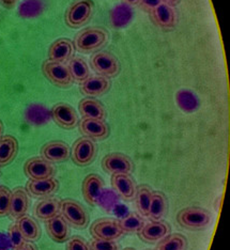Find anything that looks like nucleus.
I'll return each mask as SVG.
<instances>
[{
	"label": "nucleus",
	"instance_id": "b1692460",
	"mask_svg": "<svg viewBox=\"0 0 230 250\" xmlns=\"http://www.w3.org/2000/svg\"><path fill=\"white\" fill-rule=\"evenodd\" d=\"M19 152V143L13 136H2L0 138V167L7 166L14 161Z\"/></svg>",
	"mask_w": 230,
	"mask_h": 250
},
{
	"label": "nucleus",
	"instance_id": "4468645a",
	"mask_svg": "<svg viewBox=\"0 0 230 250\" xmlns=\"http://www.w3.org/2000/svg\"><path fill=\"white\" fill-rule=\"evenodd\" d=\"M74 43L70 39H58L48 48V60L66 63L74 57Z\"/></svg>",
	"mask_w": 230,
	"mask_h": 250
},
{
	"label": "nucleus",
	"instance_id": "f8f14e48",
	"mask_svg": "<svg viewBox=\"0 0 230 250\" xmlns=\"http://www.w3.org/2000/svg\"><path fill=\"white\" fill-rule=\"evenodd\" d=\"M51 117L57 125L65 129H72L78 124V116L75 109L69 104H56L51 109Z\"/></svg>",
	"mask_w": 230,
	"mask_h": 250
},
{
	"label": "nucleus",
	"instance_id": "2eb2a0df",
	"mask_svg": "<svg viewBox=\"0 0 230 250\" xmlns=\"http://www.w3.org/2000/svg\"><path fill=\"white\" fill-rule=\"evenodd\" d=\"M104 189L103 180L96 174H89L85 178L82 186V191L85 200L90 206H96Z\"/></svg>",
	"mask_w": 230,
	"mask_h": 250
},
{
	"label": "nucleus",
	"instance_id": "dca6fc26",
	"mask_svg": "<svg viewBox=\"0 0 230 250\" xmlns=\"http://www.w3.org/2000/svg\"><path fill=\"white\" fill-rule=\"evenodd\" d=\"M79 129L91 140H104L109 135V127L104 120L97 119H83L79 123Z\"/></svg>",
	"mask_w": 230,
	"mask_h": 250
},
{
	"label": "nucleus",
	"instance_id": "39448f33",
	"mask_svg": "<svg viewBox=\"0 0 230 250\" xmlns=\"http://www.w3.org/2000/svg\"><path fill=\"white\" fill-rule=\"evenodd\" d=\"M91 66L100 76L106 78L118 76L121 70V65L117 57L107 52H99L92 56Z\"/></svg>",
	"mask_w": 230,
	"mask_h": 250
},
{
	"label": "nucleus",
	"instance_id": "5701e85b",
	"mask_svg": "<svg viewBox=\"0 0 230 250\" xmlns=\"http://www.w3.org/2000/svg\"><path fill=\"white\" fill-rule=\"evenodd\" d=\"M78 109L84 119H97L104 120L106 117L105 108L99 101L91 98H86L79 102Z\"/></svg>",
	"mask_w": 230,
	"mask_h": 250
},
{
	"label": "nucleus",
	"instance_id": "f03ea898",
	"mask_svg": "<svg viewBox=\"0 0 230 250\" xmlns=\"http://www.w3.org/2000/svg\"><path fill=\"white\" fill-rule=\"evenodd\" d=\"M212 215L204 208L189 207L181 209L177 215V221L187 230H203L211 224Z\"/></svg>",
	"mask_w": 230,
	"mask_h": 250
},
{
	"label": "nucleus",
	"instance_id": "0eeeda50",
	"mask_svg": "<svg viewBox=\"0 0 230 250\" xmlns=\"http://www.w3.org/2000/svg\"><path fill=\"white\" fill-rule=\"evenodd\" d=\"M42 72L48 81L59 88H69L72 86L73 78L68 66L65 63L54 61H45L42 65Z\"/></svg>",
	"mask_w": 230,
	"mask_h": 250
},
{
	"label": "nucleus",
	"instance_id": "6ab92c4d",
	"mask_svg": "<svg viewBox=\"0 0 230 250\" xmlns=\"http://www.w3.org/2000/svg\"><path fill=\"white\" fill-rule=\"evenodd\" d=\"M170 232L169 226L163 221H151L145 224L140 230V237L147 243H155L163 240Z\"/></svg>",
	"mask_w": 230,
	"mask_h": 250
},
{
	"label": "nucleus",
	"instance_id": "c85d7f7f",
	"mask_svg": "<svg viewBox=\"0 0 230 250\" xmlns=\"http://www.w3.org/2000/svg\"><path fill=\"white\" fill-rule=\"evenodd\" d=\"M151 197H152V190L150 187H148L146 185H141L136 188V192H135L136 208L138 209V213H139V215L143 216V217H148Z\"/></svg>",
	"mask_w": 230,
	"mask_h": 250
},
{
	"label": "nucleus",
	"instance_id": "aec40b11",
	"mask_svg": "<svg viewBox=\"0 0 230 250\" xmlns=\"http://www.w3.org/2000/svg\"><path fill=\"white\" fill-rule=\"evenodd\" d=\"M112 186L125 200H131L135 197V182L125 173H114L112 175Z\"/></svg>",
	"mask_w": 230,
	"mask_h": 250
},
{
	"label": "nucleus",
	"instance_id": "7ed1b4c3",
	"mask_svg": "<svg viewBox=\"0 0 230 250\" xmlns=\"http://www.w3.org/2000/svg\"><path fill=\"white\" fill-rule=\"evenodd\" d=\"M94 12V3L92 0H75L67 9L65 20L67 25L77 29L90 21Z\"/></svg>",
	"mask_w": 230,
	"mask_h": 250
},
{
	"label": "nucleus",
	"instance_id": "4c0bfd02",
	"mask_svg": "<svg viewBox=\"0 0 230 250\" xmlns=\"http://www.w3.org/2000/svg\"><path fill=\"white\" fill-rule=\"evenodd\" d=\"M122 2L128 5H131V7H136V5H139L141 0H122Z\"/></svg>",
	"mask_w": 230,
	"mask_h": 250
},
{
	"label": "nucleus",
	"instance_id": "9d476101",
	"mask_svg": "<svg viewBox=\"0 0 230 250\" xmlns=\"http://www.w3.org/2000/svg\"><path fill=\"white\" fill-rule=\"evenodd\" d=\"M24 171L30 180H43L54 177L55 167L42 157H33L25 163Z\"/></svg>",
	"mask_w": 230,
	"mask_h": 250
},
{
	"label": "nucleus",
	"instance_id": "79ce46f5",
	"mask_svg": "<svg viewBox=\"0 0 230 250\" xmlns=\"http://www.w3.org/2000/svg\"><path fill=\"white\" fill-rule=\"evenodd\" d=\"M124 250H135V249H133V248H125Z\"/></svg>",
	"mask_w": 230,
	"mask_h": 250
},
{
	"label": "nucleus",
	"instance_id": "c9c22d12",
	"mask_svg": "<svg viewBox=\"0 0 230 250\" xmlns=\"http://www.w3.org/2000/svg\"><path fill=\"white\" fill-rule=\"evenodd\" d=\"M160 2H161L160 0H141V2L139 3L138 7L149 13L155 7V5H157Z\"/></svg>",
	"mask_w": 230,
	"mask_h": 250
},
{
	"label": "nucleus",
	"instance_id": "ddd939ff",
	"mask_svg": "<svg viewBox=\"0 0 230 250\" xmlns=\"http://www.w3.org/2000/svg\"><path fill=\"white\" fill-rule=\"evenodd\" d=\"M70 146L59 140L50 141L44 145L41 149V156L49 163H62L70 158Z\"/></svg>",
	"mask_w": 230,
	"mask_h": 250
},
{
	"label": "nucleus",
	"instance_id": "72a5a7b5",
	"mask_svg": "<svg viewBox=\"0 0 230 250\" xmlns=\"http://www.w3.org/2000/svg\"><path fill=\"white\" fill-rule=\"evenodd\" d=\"M90 250H118V244L115 241H106L94 238L90 243Z\"/></svg>",
	"mask_w": 230,
	"mask_h": 250
},
{
	"label": "nucleus",
	"instance_id": "cd10ccee",
	"mask_svg": "<svg viewBox=\"0 0 230 250\" xmlns=\"http://www.w3.org/2000/svg\"><path fill=\"white\" fill-rule=\"evenodd\" d=\"M68 69L71 73L74 82L82 83L90 76V71L88 64L80 57H73L68 63Z\"/></svg>",
	"mask_w": 230,
	"mask_h": 250
},
{
	"label": "nucleus",
	"instance_id": "bb28decb",
	"mask_svg": "<svg viewBox=\"0 0 230 250\" xmlns=\"http://www.w3.org/2000/svg\"><path fill=\"white\" fill-rule=\"evenodd\" d=\"M60 214V201L57 198H47L40 201L34 208V215L42 220H48Z\"/></svg>",
	"mask_w": 230,
	"mask_h": 250
},
{
	"label": "nucleus",
	"instance_id": "20e7f679",
	"mask_svg": "<svg viewBox=\"0 0 230 250\" xmlns=\"http://www.w3.org/2000/svg\"><path fill=\"white\" fill-rule=\"evenodd\" d=\"M60 212L63 218L75 229H84L87 227L89 217L86 209L80 203L72 199L60 201Z\"/></svg>",
	"mask_w": 230,
	"mask_h": 250
},
{
	"label": "nucleus",
	"instance_id": "f257e3e1",
	"mask_svg": "<svg viewBox=\"0 0 230 250\" xmlns=\"http://www.w3.org/2000/svg\"><path fill=\"white\" fill-rule=\"evenodd\" d=\"M108 38V32L103 28L89 27L77 33L74 39V45L79 53L90 54L104 47Z\"/></svg>",
	"mask_w": 230,
	"mask_h": 250
},
{
	"label": "nucleus",
	"instance_id": "a19ab883",
	"mask_svg": "<svg viewBox=\"0 0 230 250\" xmlns=\"http://www.w3.org/2000/svg\"><path fill=\"white\" fill-rule=\"evenodd\" d=\"M2 133H3V124H2L1 120H0V138L2 137Z\"/></svg>",
	"mask_w": 230,
	"mask_h": 250
},
{
	"label": "nucleus",
	"instance_id": "e433bc0d",
	"mask_svg": "<svg viewBox=\"0 0 230 250\" xmlns=\"http://www.w3.org/2000/svg\"><path fill=\"white\" fill-rule=\"evenodd\" d=\"M17 1H19V0H0V4H1L4 9L11 10L15 7Z\"/></svg>",
	"mask_w": 230,
	"mask_h": 250
},
{
	"label": "nucleus",
	"instance_id": "423d86ee",
	"mask_svg": "<svg viewBox=\"0 0 230 250\" xmlns=\"http://www.w3.org/2000/svg\"><path fill=\"white\" fill-rule=\"evenodd\" d=\"M153 24L164 31L174 30L178 24V15L174 7L160 2L149 12Z\"/></svg>",
	"mask_w": 230,
	"mask_h": 250
},
{
	"label": "nucleus",
	"instance_id": "58836bf2",
	"mask_svg": "<svg viewBox=\"0 0 230 250\" xmlns=\"http://www.w3.org/2000/svg\"><path fill=\"white\" fill-rule=\"evenodd\" d=\"M19 250H37V248H36V246L34 245H32L31 243H25L24 245H23Z\"/></svg>",
	"mask_w": 230,
	"mask_h": 250
},
{
	"label": "nucleus",
	"instance_id": "37998d69",
	"mask_svg": "<svg viewBox=\"0 0 230 250\" xmlns=\"http://www.w3.org/2000/svg\"><path fill=\"white\" fill-rule=\"evenodd\" d=\"M147 250H153V249H147Z\"/></svg>",
	"mask_w": 230,
	"mask_h": 250
},
{
	"label": "nucleus",
	"instance_id": "473e14b6",
	"mask_svg": "<svg viewBox=\"0 0 230 250\" xmlns=\"http://www.w3.org/2000/svg\"><path fill=\"white\" fill-rule=\"evenodd\" d=\"M8 233H9L11 244H12V247L14 248V250H19L26 243L25 238L23 237L22 233L19 229V227H17L16 224L9 227Z\"/></svg>",
	"mask_w": 230,
	"mask_h": 250
},
{
	"label": "nucleus",
	"instance_id": "c756f323",
	"mask_svg": "<svg viewBox=\"0 0 230 250\" xmlns=\"http://www.w3.org/2000/svg\"><path fill=\"white\" fill-rule=\"evenodd\" d=\"M187 246V240L181 234H170L159 242L155 250H184Z\"/></svg>",
	"mask_w": 230,
	"mask_h": 250
},
{
	"label": "nucleus",
	"instance_id": "ea45409f",
	"mask_svg": "<svg viewBox=\"0 0 230 250\" xmlns=\"http://www.w3.org/2000/svg\"><path fill=\"white\" fill-rule=\"evenodd\" d=\"M161 2H164V3H167L169 5H171V7H176L177 4H179L180 0H160Z\"/></svg>",
	"mask_w": 230,
	"mask_h": 250
},
{
	"label": "nucleus",
	"instance_id": "412c9836",
	"mask_svg": "<svg viewBox=\"0 0 230 250\" xmlns=\"http://www.w3.org/2000/svg\"><path fill=\"white\" fill-rule=\"evenodd\" d=\"M111 88V82L104 76H89L80 83V91L88 96H100Z\"/></svg>",
	"mask_w": 230,
	"mask_h": 250
},
{
	"label": "nucleus",
	"instance_id": "2f4dec72",
	"mask_svg": "<svg viewBox=\"0 0 230 250\" xmlns=\"http://www.w3.org/2000/svg\"><path fill=\"white\" fill-rule=\"evenodd\" d=\"M11 198H12V191L8 187L0 186V217L10 215Z\"/></svg>",
	"mask_w": 230,
	"mask_h": 250
},
{
	"label": "nucleus",
	"instance_id": "393cba45",
	"mask_svg": "<svg viewBox=\"0 0 230 250\" xmlns=\"http://www.w3.org/2000/svg\"><path fill=\"white\" fill-rule=\"evenodd\" d=\"M16 225L22 233L23 237L25 241L28 242H36L40 237H41V228H40L39 224L37 223L30 216L24 215L21 218L17 219Z\"/></svg>",
	"mask_w": 230,
	"mask_h": 250
},
{
	"label": "nucleus",
	"instance_id": "f704fd0d",
	"mask_svg": "<svg viewBox=\"0 0 230 250\" xmlns=\"http://www.w3.org/2000/svg\"><path fill=\"white\" fill-rule=\"evenodd\" d=\"M67 250H90L84 238L73 236L67 242Z\"/></svg>",
	"mask_w": 230,
	"mask_h": 250
},
{
	"label": "nucleus",
	"instance_id": "a878e982",
	"mask_svg": "<svg viewBox=\"0 0 230 250\" xmlns=\"http://www.w3.org/2000/svg\"><path fill=\"white\" fill-rule=\"evenodd\" d=\"M168 202L163 192L154 191L152 192L150 207H149L148 217L152 221L162 220L166 213H167Z\"/></svg>",
	"mask_w": 230,
	"mask_h": 250
},
{
	"label": "nucleus",
	"instance_id": "7c9ffc66",
	"mask_svg": "<svg viewBox=\"0 0 230 250\" xmlns=\"http://www.w3.org/2000/svg\"><path fill=\"white\" fill-rule=\"evenodd\" d=\"M119 224L124 233H139L145 226V220L139 214L131 213L119 220Z\"/></svg>",
	"mask_w": 230,
	"mask_h": 250
},
{
	"label": "nucleus",
	"instance_id": "f3484780",
	"mask_svg": "<svg viewBox=\"0 0 230 250\" xmlns=\"http://www.w3.org/2000/svg\"><path fill=\"white\" fill-rule=\"evenodd\" d=\"M46 230L49 237L56 243H65L69 240V234H70L69 224L61 214L46 220Z\"/></svg>",
	"mask_w": 230,
	"mask_h": 250
},
{
	"label": "nucleus",
	"instance_id": "6e6552de",
	"mask_svg": "<svg viewBox=\"0 0 230 250\" xmlns=\"http://www.w3.org/2000/svg\"><path fill=\"white\" fill-rule=\"evenodd\" d=\"M91 234L94 238L106 241H116L123 234V230L120 227L119 220L100 219L92 224Z\"/></svg>",
	"mask_w": 230,
	"mask_h": 250
},
{
	"label": "nucleus",
	"instance_id": "a211bd4d",
	"mask_svg": "<svg viewBox=\"0 0 230 250\" xmlns=\"http://www.w3.org/2000/svg\"><path fill=\"white\" fill-rule=\"evenodd\" d=\"M59 183L54 178L43 180H30L26 185V189L33 197H48L58 190Z\"/></svg>",
	"mask_w": 230,
	"mask_h": 250
},
{
	"label": "nucleus",
	"instance_id": "9b49d317",
	"mask_svg": "<svg viewBox=\"0 0 230 250\" xmlns=\"http://www.w3.org/2000/svg\"><path fill=\"white\" fill-rule=\"evenodd\" d=\"M102 168L108 173H125L133 171L134 164L129 156L122 153H111L102 160Z\"/></svg>",
	"mask_w": 230,
	"mask_h": 250
},
{
	"label": "nucleus",
	"instance_id": "1a4fd4ad",
	"mask_svg": "<svg viewBox=\"0 0 230 250\" xmlns=\"http://www.w3.org/2000/svg\"><path fill=\"white\" fill-rule=\"evenodd\" d=\"M96 146L89 138H79L72 146V160L78 166H87L94 160Z\"/></svg>",
	"mask_w": 230,
	"mask_h": 250
},
{
	"label": "nucleus",
	"instance_id": "4be33fe9",
	"mask_svg": "<svg viewBox=\"0 0 230 250\" xmlns=\"http://www.w3.org/2000/svg\"><path fill=\"white\" fill-rule=\"evenodd\" d=\"M29 197L27 195L25 189L15 188L12 191V198H11V207H10V215L13 218L19 219L22 216L27 214L28 208H29Z\"/></svg>",
	"mask_w": 230,
	"mask_h": 250
}]
</instances>
